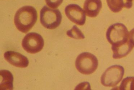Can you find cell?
<instances>
[{"mask_svg": "<svg viewBox=\"0 0 134 90\" xmlns=\"http://www.w3.org/2000/svg\"><path fill=\"white\" fill-rule=\"evenodd\" d=\"M120 90H134V77H128L122 80Z\"/></svg>", "mask_w": 134, "mask_h": 90, "instance_id": "13", "label": "cell"}, {"mask_svg": "<svg viewBox=\"0 0 134 90\" xmlns=\"http://www.w3.org/2000/svg\"><path fill=\"white\" fill-rule=\"evenodd\" d=\"M66 34L69 37L74 39H83L85 38V36L82 31L76 25L74 26L71 29L68 31Z\"/></svg>", "mask_w": 134, "mask_h": 90, "instance_id": "12", "label": "cell"}, {"mask_svg": "<svg viewBox=\"0 0 134 90\" xmlns=\"http://www.w3.org/2000/svg\"><path fill=\"white\" fill-rule=\"evenodd\" d=\"M107 1L109 8L114 13L119 12L124 8H131L125 0H107Z\"/></svg>", "mask_w": 134, "mask_h": 90, "instance_id": "11", "label": "cell"}, {"mask_svg": "<svg viewBox=\"0 0 134 90\" xmlns=\"http://www.w3.org/2000/svg\"><path fill=\"white\" fill-rule=\"evenodd\" d=\"M65 13L69 20L79 26L85 24L86 21V14L85 11L79 5L70 4L65 8Z\"/></svg>", "mask_w": 134, "mask_h": 90, "instance_id": "7", "label": "cell"}, {"mask_svg": "<svg viewBox=\"0 0 134 90\" xmlns=\"http://www.w3.org/2000/svg\"><path fill=\"white\" fill-rule=\"evenodd\" d=\"M102 7L100 0H86L84 5V9L88 17H96L99 14Z\"/></svg>", "mask_w": 134, "mask_h": 90, "instance_id": "9", "label": "cell"}, {"mask_svg": "<svg viewBox=\"0 0 134 90\" xmlns=\"http://www.w3.org/2000/svg\"><path fill=\"white\" fill-rule=\"evenodd\" d=\"M22 45L27 52L34 54L42 50L44 46V40L40 34L31 32L28 33L24 37Z\"/></svg>", "mask_w": 134, "mask_h": 90, "instance_id": "6", "label": "cell"}, {"mask_svg": "<svg viewBox=\"0 0 134 90\" xmlns=\"http://www.w3.org/2000/svg\"><path fill=\"white\" fill-rule=\"evenodd\" d=\"M48 6L53 9L57 8L62 4L63 0H45Z\"/></svg>", "mask_w": 134, "mask_h": 90, "instance_id": "14", "label": "cell"}, {"mask_svg": "<svg viewBox=\"0 0 134 90\" xmlns=\"http://www.w3.org/2000/svg\"><path fill=\"white\" fill-rule=\"evenodd\" d=\"M129 40L134 46V28L129 33Z\"/></svg>", "mask_w": 134, "mask_h": 90, "instance_id": "15", "label": "cell"}, {"mask_svg": "<svg viewBox=\"0 0 134 90\" xmlns=\"http://www.w3.org/2000/svg\"><path fill=\"white\" fill-rule=\"evenodd\" d=\"M124 73V69L122 66L118 65L111 66L102 74L100 82L105 87H115L121 82Z\"/></svg>", "mask_w": 134, "mask_h": 90, "instance_id": "5", "label": "cell"}, {"mask_svg": "<svg viewBox=\"0 0 134 90\" xmlns=\"http://www.w3.org/2000/svg\"><path fill=\"white\" fill-rule=\"evenodd\" d=\"M75 66L77 70L82 74H91L97 69L98 60L96 56L92 53L83 52L76 58Z\"/></svg>", "mask_w": 134, "mask_h": 90, "instance_id": "3", "label": "cell"}, {"mask_svg": "<svg viewBox=\"0 0 134 90\" xmlns=\"http://www.w3.org/2000/svg\"><path fill=\"white\" fill-rule=\"evenodd\" d=\"M5 60L10 64L17 67L26 68L28 66V59L26 56L19 52L8 51L4 54Z\"/></svg>", "mask_w": 134, "mask_h": 90, "instance_id": "8", "label": "cell"}, {"mask_svg": "<svg viewBox=\"0 0 134 90\" xmlns=\"http://www.w3.org/2000/svg\"><path fill=\"white\" fill-rule=\"evenodd\" d=\"M62 14L58 9H52L44 6L40 12V21L46 28L54 29L58 27L62 21Z\"/></svg>", "mask_w": 134, "mask_h": 90, "instance_id": "4", "label": "cell"}, {"mask_svg": "<svg viewBox=\"0 0 134 90\" xmlns=\"http://www.w3.org/2000/svg\"><path fill=\"white\" fill-rule=\"evenodd\" d=\"M37 18L38 13L36 9L31 6H25L16 11L14 23L19 31L26 33L35 24Z\"/></svg>", "mask_w": 134, "mask_h": 90, "instance_id": "2", "label": "cell"}, {"mask_svg": "<svg viewBox=\"0 0 134 90\" xmlns=\"http://www.w3.org/2000/svg\"><path fill=\"white\" fill-rule=\"evenodd\" d=\"M1 75V90H12L13 89V77L12 74L7 70H2Z\"/></svg>", "mask_w": 134, "mask_h": 90, "instance_id": "10", "label": "cell"}, {"mask_svg": "<svg viewBox=\"0 0 134 90\" xmlns=\"http://www.w3.org/2000/svg\"><path fill=\"white\" fill-rule=\"evenodd\" d=\"M126 2L130 6L131 8L132 6V1L133 0H125Z\"/></svg>", "mask_w": 134, "mask_h": 90, "instance_id": "16", "label": "cell"}, {"mask_svg": "<svg viewBox=\"0 0 134 90\" xmlns=\"http://www.w3.org/2000/svg\"><path fill=\"white\" fill-rule=\"evenodd\" d=\"M106 36L112 45L113 57L119 59L125 57L131 52L134 46L129 40V32L123 24L116 23L110 26Z\"/></svg>", "mask_w": 134, "mask_h": 90, "instance_id": "1", "label": "cell"}]
</instances>
